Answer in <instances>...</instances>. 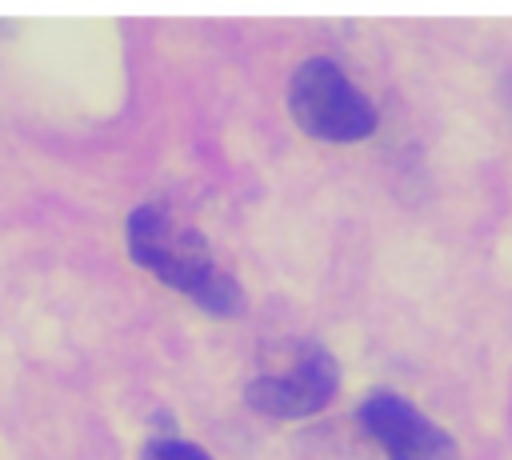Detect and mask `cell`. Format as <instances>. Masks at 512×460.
<instances>
[{
    "label": "cell",
    "instance_id": "5b68a950",
    "mask_svg": "<svg viewBox=\"0 0 512 460\" xmlns=\"http://www.w3.org/2000/svg\"><path fill=\"white\" fill-rule=\"evenodd\" d=\"M144 460H212V456L188 440H152L144 448Z\"/></svg>",
    "mask_w": 512,
    "mask_h": 460
},
{
    "label": "cell",
    "instance_id": "3957f363",
    "mask_svg": "<svg viewBox=\"0 0 512 460\" xmlns=\"http://www.w3.org/2000/svg\"><path fill=\"white\" fill-rule=\"evenodd\" d=\"M336 384H340L336 360H332L324 348H304V352L292 360V368L256 376V380L244 388V400H248L256 412H264V416L296 420V416L320 412V408L336 396Z\"/></svg>",
    "mask_w": 512,
    "mask_h": 460
},
{
    "label": "cell",
    "instance_id": "7a4b0ae2",
    "mask_svg": "<svg viewBox=\"0 0 512 460\" xmlns=\"http://www.w3.org/2000/svg\"><path fill=\"white\" fill-rule=\"evenodd\" d=\"M288 108L308 136L336 140V144L364 140L376 128L372 100L340 72V64H332L324 56H312L292 72Z\"/></svg>",
    "mask_w": 512,
    "mask_h": 460
},
{
    "label": "cell",
    "instance_id": "6da1fadb",
    "mask_svg": "<svg viewBox=\"0 0 512 460\" xmlns=\"http://www.w3.org/2000/svg\"><path fill=\"white\" fill-rule=\"evenodd\" d=\"M124 236H128L132 260L144 264L164 284H172L176 292L200 300L212 312H236L240 308L236 280L212 260V248L204 244V236L196 228H188L184 220H176L168 208L140 204L128 216Z\"/></svg>",
    "mask_w": 512,
    "mask_h": 460
},
{
    "label": "cell",
    "instance_id": "277c9868",
    "mask_svg": "<svg viewBox=\"0 0 512 460\" xmlns=\"http://www.w3.org/2000/svg\"><path fill=\"white\" fill-rule=\"evenodd\" d=\"M360 424L388 460H456V440L396 392H372L360 404Z\"/></svg>",
    "mask_w": 512,
    "mask_h": 460
}]
</instances>
